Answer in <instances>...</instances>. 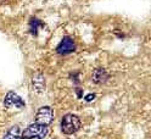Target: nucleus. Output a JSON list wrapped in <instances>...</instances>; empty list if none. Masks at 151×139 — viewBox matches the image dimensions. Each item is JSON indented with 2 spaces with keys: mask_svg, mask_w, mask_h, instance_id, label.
Wrapping results in <instances>:
<instances>
[{
  "mask_svg": "<svg viewBox=\"0 0 151 139\" xmlns=\"http://www.w3.org/2000/svg\"><path fill=\"white\" fill-rule=\"evenodd\" d=\"M107 78H109V75H107L106 70H104V68L95 70V72H94V75H93V79L95 83H102V82H105Z\"/></svg>",
  "mask_w": 151,
  "mask_h": 139,
  "instance_id": "nucleus-7",
  "label": "nucleus"
},
{
  "mask_svg": "<svg viewBox=\"0 0 151 139\" xmlns=\"http://www.w3.org/2000/svg\"><path fill=\"white\" fill-rule=\"evenodd\" d=\"M32 86H33V90L35 91H43L45 89V78L43 77V75L40 73H35L32 78Z\"/></svg>",
  "mask_w": 151,
  "mask_h": 139,
  "instance_id": "nucleus-6",
  "label": "nucleus"
},
{
  "mask_svg": "<svg viewBox=\"0 0 151 139\" xmlns=\"http://www.w3.org/2000/svg\"><path fill=\"white\" fill-rule=\"evenodd\" d=\"M4 105L5 107H17V109H22L26 106V103L22 100V98L15 91H9L5 95L4 99Z\"/></svg>",
  "mask_w": 151,
  "mask_h": 139,
  "instance_id": "nucleus-4",
  "label": "nucleus"
},
{
  "mask_svg": "<svg viewBox=\"0 0 151 139\" xmlns=\"http://www.w3.org/2000/svg\"><path fill=\"white\" fill-rule=\"evenodd\" d=\"M74 50H76V43L71 37H63L62 40L60 42V44L58 45V48H56V51L61 55L73 53Z\"/></svg>",
  "mask_w": 151,
  "mask_h": 139,
  "instance_id": "nucleus-5",
  "label": "nucleus"
},
{
  "mask_svg": "<svg viewBox=\"0 0 151 139\" xmlns=\"http://www.w3.org/2000/svg\"><path fill=\"white\" fill-rule=\"evenodd\" d=\"M44 24L38 20V18H31V22H29V31H31V33L32 34H37L38 33V28L39 27H43Z\"/></svg>",
  "mask_w": 151,
  "mask_h": 139,
  "instance_id": "nucleus-9",
  "label": "nucleus"
},
{
  "mask_svg": "<svg viewBox=\"0 0 151 139\" xmlns=\"http://www.w3.org/2000/svg\"><path fill=\"white\" fill-rule=\"evenodd\" d=\"M94 98H95V94H89V95L86 97V100L87 101H91V100H94Z\"/></svg>",
  "mask_w": 151,
  "mask_h": 139,
  "instance_id": "nucleus-10",
  "label": "nucleus"
},
{
  "mask_svg": "<svg viewBox=\"0 0 151 139\" xmlns=\"http://www.w3.org/2000/svg\"><path fill=\"white\" fill-rule=\"evenodd\" d=\"M82 126L81 118L77 115L73 114H67L65 115L61 120V131L65 134H73L76 132L79 131V128Z\"/></svg>",
  "mask_w": 151,
  "mask_h": 139,
  "instance_id": "nucleus-1",
  "label": "nucleus"
},
{
  "mask_svg": "<svg viewBox=\"0 0 151 139\" xmlns=\"http://www.w3.org/2000/svg\"><path fill=\"white\" fill-rule=\"evenodd\" d=\"M4 139H22L21 138V131L18 126H14L7 131V133L4 135Z\"/></svg>",
  "mask_w": 151,
  "mask_h": 139,
  "instance_id": "nucleus-8",
  "label": "nucleus"
},
{
  "mask_svg": "<svg viewBox=\"0 0 151 139\" xmlns=\"http://www.w3.org/2000/svg\"><path fill=\"white\" fill-rule=\"evenodd\" d=\"M48 126L32 123L21 133L22 139H44L48 135Z\"/></svg>",
  "mask_w": 151,
  "mask_h": 139,
  "instance_id": "nucleus-2",
  "label": "nucleus"
},
{
  "mask_svg": "<svg viewBox=\"0 0 151 139\" xmlns=\"http://www.w3.org/2000/svg\"><path fill=\"white\" fill-rule=\"evenodd\" d=\"M54 120V111L50 106H42L35 114V123L49 126Z\"/></svg>",
  "mask_w": 151,
  "mask_h": 139,
  "instance_id": "nucleus-3",
  "label": "nucleus"
}]
</instances>
